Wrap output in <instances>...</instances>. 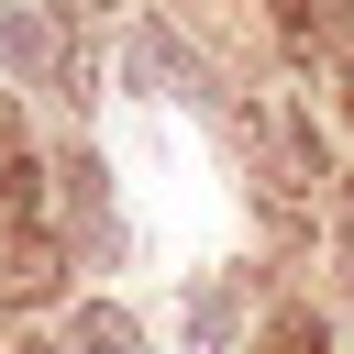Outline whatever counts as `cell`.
<instances>
[{"instance_id": "obj_8", "label": "cell", "mask_w": 354, "mask_h": 354, "mask_svg": "<svg viewBox=\"0 0 354 354\" xmlns=\"http://www.w3.org/2000/svg\"><path fill=\"white\" fill-rule=\"evenodd\" d=\"M277 11H288V22H299V11H310V0H277Z\"/></svg>"}, {"instance_id": "obj_9", "label": "cell", "mask_w": 354, "mask_h": 354, "mask_svg": "<svg viewBox=\"0 0 354 354\" xmlns=\"http://www.w3.org/2000/svg\"><path fill=\"white\" fill-rule=\"evenodd\" d=\"M343 111H354V66H343Z\"/></svg>"}, {"instance_id": "obj_2", "label": "cell", "mask_w": 354, "mask_h": 354, "mask_svg": "<svg viewBox=\"0 0 354 354\" xmlns=\"http://www.w3.org/2000/svg\"><path fill=\"white\" fill-rule=\"evenodd\" d=\"M122 66H133V88H144V100H210V66H199V44H177L166 22H133Z\"/></svg>"}, {"instance_id": "obj_1", "label": "cell", "mask_w": 354, "mask_h": 354, "mask_svg": "<svg viewBox=\"0 0 354 354\" xmlns=\"http://www.w3.org/2000/svg\"><path fill=\"white\" fill-rule=\"evenodd\" d=\"M66 288V243H55V221H0V299L11 310H44Z\"/></svg>"}, {"instance_id": "obj_7", "label": "cell", "mask_w": 354, "mask_h": 354, "mask_svg": "<svg viewBox=\"0 0 354 354\" xmlns=\"http://www.w3.org/2000/svg\"><path fill=\"white\" fill-rule=\"evenodd\" d=\"M277 354H321V321H310V310H288V321H277Z\"/></svg>"}, {"instance_id": "obj_4", "label": "cell", "mask_w": 354, "mask_h": 354, "mask_svg": "<svg viewBox=\"0 0 354 354\" xmlns=\"http://www.w3.org/2000/svg\"><path fill=\"white\" fill-rule=\"evenodd\" d=\"M55 177H66V221H77V232H88L100 254H122V221H111V166H100V155L77 144V155H66Z\"/></svg>"}, {"instance_id": "obj_10", "label": "cell", "mask_w": 354, "mask_h": 354, "mask_svg": "<svg viewBox=\"0 0 354 354\" xmlns=\"http://www.w3.org/2000/svg\"><path fill=\"white\" fill-rule=\"evenodd\" d=\"M343 254H354V243H343Z\"/></svg>"}, {"instance_id": "obj_3", "label": "cell", "mask_w": 354, "mask_h": 354, "mask_svg": "<svg viewBox=\"0 0 354 354\" xmlns=\"http://www.w3.org/2000/svg\"><path fill=\"white\" fill-rule=\"evenodd\" d=\"M232 332H243V277H199L177 310V354H232Z\"/></svg>"}, {"instance_id": "obj_5", "label": "cell", "mask_w": 354, "mask_h": 354, "mask_svg": "<svg viewBox=\"0 0 354 354\" xmlns=\"http://www.w3.org/2000/svg\"><path fill=\"white\" fill-rule=\"evenodd\" d=\"M0 66L33 88V77H55V22L33 11V0H0Z\"/></svg>"}, {"instance_id": "obj_6", "label": "cell", "mask_w": 354, "mask_h": 354, "mask_svg": "<svg viewBox=\"0 0 354 354\" xmlns=\"http://www.w3.org/2000/svg\"><path fill=\"white\" fill-rule=\"evenodd\" d=\"M66 354H144V321H133V310H111V299H88Z\"/></svg>"}]
</instances>
